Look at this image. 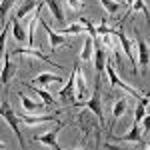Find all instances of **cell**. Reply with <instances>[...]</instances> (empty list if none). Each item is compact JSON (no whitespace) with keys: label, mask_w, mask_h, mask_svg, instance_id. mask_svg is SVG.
Returning <instances> with one entry per match:
<instances>
[{"label":"cell","mask_w":150,"mask_h":150,"mask_svg":"<svg viewBox=\"0 0 150 150\" xmlns=\"http://www.w3.org/2000/svg\"><path fill=\"white\" fill-rule=\"evenodd\" d=\"M100 4L104 6V10L108 12L110 16H112V14H116V12L122 8V4H120V2H116V0H100Z\"/></svg>","instance_id":"83f0119b"},{"label":"cell","mask_w":150,"mask_h":150,"mask_svg":"<svg viewBox=\"0 0 150 150\" xmlns=\"http://www.w3.org/2000/svg\"><path fill=\"white\" fill-rule=\"evenodd\" d=\"M46 4H48V8H50V12H52V16H54V20L62 26L64 24V10L60 6V2L58 0H46Z\"/></svg>","instance_id":"ffe728a7"},{"label":"cell","mask_w":150,"mask_h":150,"mask_svg":"<svg viewBox=\"0 0 150 150\" xmlns=\"http://www.w3.org/2000/svg\"><path fill=\"white\" fill-rule=\"evenodd\" d=\"M52 82H62V76H60V74H50V72H42V74L34 76V78L30 80V84H44V86H48V84H52Z\"/></svg>","instance_id":"d6986e66"},{"label":"cell","mask_w":150,"mask_h":150,"mask_svg":"<svg viewBox=\"0 0 150 150\" xmlns=\"http://www.w3.org/2000/svg\"><path fill=\"white\" fill-rule=\"evenodd\" d=\"M92 52H94V38L88 36V38L84 40V46H82L80 60L82 62H90V60H92Z\"/></svg>","instance_id":"603a6c76"},{"label":"cell","mask_w":150,"mask_h":150,"mask_svg":"<svg viewBox=\"0 0 150 150\" xmlns=\"http://www.w3.org/2000/svg\"><path fill=\"white\" fill-rule=\"evenodd\" d=\"M14 64H12V56L10 52L8 54H4V68H2V72H0V84L4 86V92L8 90V82H10V78L14 76Z\"/></svg>","instance_id":"4fadbf2b"},{"label":"cell","mask_w":150,"mask_h":150,"mask_svg":"<svg viewBox=\"0 0 150 150\" xmlns=\"http://www.w3.org/2000/svg\"><path fill=\"white\" fill-rule=\"evenodd\" d=\"M18 96H20V102H22L26 112H38V110H44V106H46V104H38V102H34V100H30L24 92H20Z\"/></svg>","instance_id":"7402d4cb"},{"label":"cell","mask_w":150,"mask_h":150,"mask_svg":"<svg viewBox=\"0 0 150 150\" xmlns=\"http://www.w3.org/2000/svg\"><path fill=\"white\" fill-rule=\"evenodd\" d=\"M116 142H136L138 144L140 140H142V134H140V122H134L132 124V128L128 130L124 136H118V138H114Z\"/></svg>","instance_id":"2e32d148"},{"label":"cell","mask_w":150,"mask_h":150,"mask_svg":"<svg viewBox=\"0 0 150 150\" xmlns=\"http://www.w3.org/2000/svg\"><path fill=\"white\" fill-rule=\"evenodd\" d=\"M104 70L108 72V82H110V86H114V88H120V90H126V92L130 94L132 98H136V100H138L140 96H142V94L136 92V90H134L132 86H128V84H126L124 80H120V76L116 74L114 66H112V62H110V56L106 58V68H104Z\"/></svg>","instance_id":"8992f818"},{"label":"cell","mask_w":150,"mask_h":150,"mask_svg":"<svg viewBox=\"0 0 150 150\" xmlns=\"http://www.w3.org/2000/svg\"><path fill=\"white\" fill-rule=\"evenodd\" d=\"M66 2H68V8H70V10H74V12L82 10V6H84L82 0H66Z\"/></svg>","instance_id":"f546056e"},{"label":"cell","mask_w":150,"mask_h":150,"mask_svg":"<svg viewBox=\"0 0 150 150\" xmlns=\"http://www.w3.org/2000/svg\"><path fill=\"white\" fill-rule=\"evenodd\" d=\"M78 22L84 24V28H86V32H88V36H92V38H96L98 36V32H96V28L92 26V22L88 20V18H78Z\"/></svg>","instance_id":"f1b7e54d"},{"label":"cell","mask_w":150,"mask_h":150,"mask_svg":"<svg viewBox=\"0 0 150 150\" xmlns=\"http://www.w3.org/2000/svg\"><path fill=\"white\" fill-rule=\"evenodd\" d=\"M96 32H98V36H102V34H110V26H106V20H102V22L98 24Z\"/></svg>","instance_id":"4dcf8cb0"},{"label":"cell","mask_w":150,"mask_h":150,"mask_svg":"<svg viewBox=\"0 0 150 150\" xmlns=\"http://www.w3.org/2000/svg\"><path fill=\"white\" fill-rule=\"evenodd\" d=\"M12 36H14V40H16L18 44L28 42V32L22 28V24H20V20H18L16 16L12 18Z\"/></svg>","instance_id":"e0dca14e"},{"label":"cell","mask_w":150,"mask_h":150,"mask_svg":"<svg viewBox=\"0 0 150 150\" xmlns=\"http://www.w3.org/2000/svg\"><path fill=\"white\" fill-rule=\"evenodd\" d=\"M86 28L82 22H74L72 26H66V28H60V34L62 36H74V34H82Z\"/></svg>","instance_id":"d4e9b609"},{"label":"cell","mask_w":150,"mask_h":150,"mask_svg":"<svg viewBox=\"0 0 150 150\" xmlns=\"http://www.w3.org/2000/svg\"><path fill=\"white\" fill-rule=\"evenodd\" d=\"M110 36H116V38H118V42H120V46H122V50H124V54L128 56L130 64H132V74H138V60H136V52H134L132 42L128 40V36L124 34V30H120V28H110Z\"/></svg>","instance_id":"3957f363"},{"label":"cell","mask_w":150,"mask_h":150,"mask_svg":"<svg viewBox=\"0 0 150 150\" xmlns=\"http://www.w3.org/2000/svg\"><path fill=\"white\" fill-rule=\"evenodd\" d=\"M74 106H84L88 108L94 114V118L98 120V124L104 126V112H102V94H100V76H96V88H94V94L88 102H76Z\"/></svg>","instance_id":"6da1fadb"},{"label":"cell","mask_w":150,"mask_h":150,"mask_svg":"<svg viewBox=\"0 0 150 150\" xmlns=\"http://www.w3.org/2000/svg\"><path fill=\"white\" fill-rule=\"evenodd\" d=\"M14 2H16V0H2V2H0V22H2V24L8 22V20H6V16H8L10 8L14 6Z\"/></svg>","instance_id":"4316f807"},{"label":"cell","mask_w":150,"mask_h":150,"mask_svg":"<svg viewBox=\"0 0 150 150\" xmlns=\"http://www.w3.org/2000/svg\"><path fill=\"white\" fill-rule=\"evenodd\" d=\"M10 56H24V58H28V62H30V60H40V62L50 64L52 68H56V70H64L62 64L52 62L44 52H40V50H36V48H32V46H28V48H16V50H12V52H10Z\"/></svg>","instance_id":"277c9868"},{"label":"cell","mask_w":150,"mask_h":150,"mask_svg":"<svg viewBox=\"0 0 150 150\" xmlns=\"http://www.w3.org/2000/svg\"><path fill=\"white\" fill-rule=\"evenodd\" d=\"M126 110H128V98H118V100L114 102V108H112V122H110V126H108V134L112 132L116 120H118L122 114H126Z\"/></svg>","instance_id":"9a60e30c"},{"label":"cell","mask_w":150,"mask_h":150,"mask_svg":"<svg viewBox=\"0 0 150 150\" xmlns=\"http://www.w3.org/2000/svg\"><path fill=\"white\" fill-rule=\"evenodd\" d=\"M148 6H150V4H148Z\"/></svg>","instance_id":"e575fe53"},{"label":"cell","mask_w":150,"mask_h":150,"mask_svg":"<svg viewBox=\"0 0 150 150\" xmlns=\"http://www.w3.org/2000/svg\"><path fill=\"white\" fill-rule=\"evenodd\" d=\"M60 112L56 114H40V116H32L30 112L28 114L18 116V122L24 124V126H38V124H46V122H60Z\"/></svg>","instance_id":"52a82bcc"},{"label":"cell","mask_w":150,"mask_h":150,"mask_svg":"<svg viewBox=\"0 0 150 150\" xmlns=\"http://www.w3.org/2000/svg\"><path fill=\"white\" fill-rule=\"evenodd\" d=\"M106 58H108V54H106L104 46H100L98 36H96V38H94V68H96V74H98V76H100L104 72V68H106Z\"/></svg>","instance_id":"8fae6325"},{"label":"cell","mask_w":150,"mask_h":150,"mask_svg":"<svg viewBox=\"0 0 150 150\" xmlns=\"http://www.w3.org/2000/svg\"><path fill=\"white\" fill-rule=\"evenodd\" d=\"M58 100L62 104H76L78 102V98H76V76H74V70H72V74H70L66 86L58 92Z\"/></svg>","instance_id":"ba28073f"},{"label":"cell","mask_w":150,"mask_h":150,"mask_svg":"<svg viewBox=\"0 0 150 150\" xmlns=\"http://www.w3.org/2000/svg\"><path fill=\"white\" fill-rule=\"evenodd\" d=\"M42 28H44V32L48 34V40H50V50H52V52H54L58 46H70L68 40L60 34V32H54V30L48 26V22H42Z\"/></svg>","instance_id":"7c38bea8"},{"label":"cell","mask_w":150,"mask_h":150,"mask_svg":"<svg viewBox=\"0 0 150 150\" xmlns=\"http://www.w3.org/2000/svg\"><path fill=\"white\" fill-rule=\"evenodd\" d=\"M148 102H150V94L138 98V106H136V112H134V122H142V118L146 114V108H148Z\"/></svg>","instance_id":"44dd1931"},{"label":"cell","mask_w":150,"mask_h":150,"mask_svg":"<svg viewBox=\"0 0 150 150\" xmlns=\"http://www.w3.org/2000/svg\"><path fill=\"white\" fill-rule=\"evenodd\" d=\"M142 132L150 134V114H144V118H142Z\"/></svg>","instance_id":"1f68e13d"},{"label":"cell","mask_w":150,"mask_h":150,"mask_svg":"<svg viewBox=\"0 0 150 150\" xmlns=\"http://www.w3.org/2000/svg\"><path fill=\"white\" fill-rule=\"evenodd\" d=\"M134 46H136V60H138V66L140 70L144 72L146 66H148L150 62V48L146 44V40L140 36V30L134 26Z\"/></svg>","instance_id":"5b68a950"},{"label":"cell","mask_w":150,"mask_h":150,"mask_svg":"<svg viewBox=\"0 0 150 150\" xmlns=\"http://www.w3.org/2000/svg\"><path fill=\"white\" fill-rule=\"evenodd\" d=\"M0 148H6V144H4V142H0Z\"/></svg>","instance_id":"836d02e7"},{"label":"cell","mask_w":150,"mask_h":150,"mask_svg":"<svg viewBox=\"0 0 150 150\" xmlns=\"http://www.w3.org/2000/svg\"><path fill=\"white\" fill-rule=\"evenodd\" d=\"M130 12H142L144 14V18H146V22H150V16H148V6L144 4V0H134L132 2V6H130V10L124 14V18H126ZM124 18H120V20H124Z\"/></svg>","instance_id":"cb8c5ba5"},{"label":"cell","mask_w":150,"mask_h":150,"mask_svg":"<svg viewBox=\"0 0 150 150\" xmlns=\"http://www.w3.org/2000/svg\"><path fill=\"white\" fill-rule=\"evenodd\" d=\"M0 116L6 120V124L12 128V132L16 134V138H18V144L20 146H26V142H24V138H22V134H20V128H18V114L14 112V108L10 106V102H8V98L4 96V100H2V104H0Z\"/></svg>","instance_id":"7a4b0ae2"},{"label":"cell","mask_w":150,"mask_h":150,"mask_svg":"<svg viewBox=\"0 0 150 150\" xmlns=\"http://www.w3.org/2000/svg\"><path fill=\"white\" fill-rule=\"evenodd\" d=\"M72 70H74V76H76V88H78V92H76V98H78V102H80L82 98L86 96V76H84V70L80 68V64L78 62H74V66H72Z\"/></svg>","instance_id":"5bb4252c"},{"label":"cell","mask_w":150,"mask_h":150,"mask_svg":"<svg viewBox=\"0 0 150 150\" xmlns=\"http://www.w3.org/2000/svg\"><path fill=\"white\" fill-rule=\"evenodd\" d=\"M38 6V0H24L22 4L16 8V12H14V16L18 18V20H22L24 16H28L30 12H34V8Z\"/></svg>","instance_id":"ac0fdd59"},{"label":"cell","mask_w":150,"mask_h":150,"mask_svg":"<svg viewBox=\"0 0 150 150\" xmlns=\"http://www.w3.org/2000/svg\"><path fill=\"white\" fill-rule=\"evenodd\" d=\"M62 122H56V126L52 128V130H48L44 136H34L36 142H40V144H44V146H50V148H54V150H60V144L56 142V134L62 130Z\"/></svg>","instance_id":"30bf717a"},{"label":"cell","mask_w":150,"mask_h":150,"mask_svg":"<svg viewBox=\"0 0 150 150\" xmlns=\"http://www.w3.org/2000/svg\"><path fill=\"white\" fill-rule=\"evenodd\" d=\"M132 2H134V0H126V6H132Z\"/></svg>","instance_id":"d6a6232c"},{"label":"cell","mask_w":150,"mask_h":150,"mask_svg":"<svg viewBox=\"0 0 150 150\" xmlns=\"http://www.w3.org/2000/svg\"><path fill=\"white\" fill-rule=\"evenodd\" d=\"M30 86H32V84H30ZM32 90H34V92L38 94L40 98H42V102L46 104L48 108H52V106H54V96H52L50 92H46V90H42V88H38V86H32Z\"/></svg>","instance_id":"484cf974"},{"label":"cell","mask_w":150,"mask_h":150,"mask_svg":"<svg viewBox=\"0 0 150 150\" xmlns=\"http://www.w3.org/2000/svg\"><path fill=\"white\" fill-rule=\"evenodd\" d=\"M76 124H78V128H80V132H82V140L86 142V138L92 134V112L88 108L82 110L80 114L76 116Z\"/></svg>","instance_id":"9c48e42d"}]
</instances>
